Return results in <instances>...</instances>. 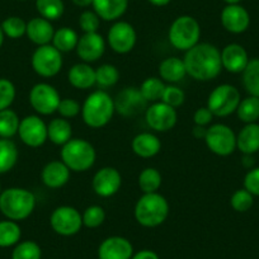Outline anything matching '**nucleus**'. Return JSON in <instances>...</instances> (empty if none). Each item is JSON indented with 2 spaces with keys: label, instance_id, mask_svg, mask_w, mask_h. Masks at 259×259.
<instances>
[{
  "label": "nucleus",
  "instance_id": "1",
  "mask_svg": "<svg viewBox=\"0 0 259 259\" xmlns=\"http://www.w3.org/2000/svg\"><path fill=\"white\" fill-rule=\"evenodd\" d=\"M187 75L197 81H210L218 78L223 70L221 51L215 45L198 42L186 51L183 57Z\"/></svg>",
  "mask_w": 259,
  "mask_h": 259
},
{
  "label": "nucleus",
  "instance_id": "2",
  "mask_svg": "<svg viewBox=\"0 0 259 259\" xmlns=\"http://www.w3.org/2000/svg\"><path fill=\"white\" fill-rule=\"evenodd\" d=\"M37 200L33 192L21 187H11L0 194V212L8 220L23 221L33 213Z\"/></svg>",
  "mask_w": 259,
  "mask_h": 259
},
{
  "label": "nucleus",
  "instance_id": "3",
  "mask_svg": "<svg viewBox=\"0 0 259 259\" xmlns=\"http://www.w3.org/2000/svg\"><path fill=\"white\" fill-rule=\"evenodd\" d=\"M114 99L104 91H94L89 94L81 106V118L91 128H102L113 117Z\"/></svg>",
  "mask_w": 259,
  "mask_h": 259
},
{
  "label": "nucleus",
  "instance_id": "4",
  "mask_svg": "<svg viewBox=\"0 0 259 259\" xmlns=\"http://www.w3.org/2000/svg\"><path fill=\"white\" fill-rule=\"evenodd\" d=\"M169 210V202L160 193H144L136 202L134 215L139 225L151 229L164 224Z\"/></svg>",
  "mask_w": 259,
  "mask_h": 259
},
{
  "label": "nucleus",
  "instance_id": "5",
  "mask_svg": "<svg viewBox=\"0 0 259 259\" xmlns=\"http://www.w3.org/2000/svg\"><path fill=\"white\" fill-rule=\"evenodd\" d=\"M61 160L71 171L83 173L94 165L97 151L89 141L84 139H71L61 146Z\"/></svg>",
  "mask_w": 259,
  "mask_h": 259
},
{
  "label": "nucleus",
  "instance_id": "6",
  "mask_svg": "<svg viewBox=\"0 0 259 259\" xmlns=\"http://www.w3.org/2000/svg\"><path fill=\"white\" fill-rule=\"evenodd\" d=\"M201 27L197 19L191 16H181L173 21L168 32V39L178 51H188L200 42Z\"/></svg>",
  "mask_w": 259,
  "mask_h": 259
},
{
  "label": "nucleus",
  "instance_id": "7",
  "mask_svg": "<svg viewBox=\"0 0 259 259\" xmlns=\"http://www.w3.org/2000/svg\"><path fill=\"white\" fill-rule=\"evenodd\" d=\"M241 101L240 92L231 84H220L210 93L207 108L215 117H228L235 113Z\"/></svg>",
  "mask_w": 259,
  "mask_h": 259
},
{
  "label": "nucleus",
  "instance_id": "8",
  "mask_svg": "<svg viewBox=\"0 0 259 259\" xmlns=\"http://www.w3.org/2000/svg\"><path fill=\"white\" fill-rule=\"evenodd\" d=\"M31 65L37 75L42 78H54L61 71L64 65L62 54L51 44L38 46L32 54Z\"/></svg>",
  "mask_w": 259,
  "mask_h": 259
},
{
  "label": "nucleus",
  "instance_id": "9",
  "mask_svg": "<svg viewBox=\"0 0 259 259\" xmlns=\"http://www.w3.org/2000/svg\"><path fill=\"white\" fill-rule=\"evenodd\" d=\"M206 146L218 156H229L236 150V135L225 123H213L207 127Z\"/></svg>",
  "mask_w": 259,
  "mask_h": 259
},
{
  "label": "nucleus",
  "instance_id": "10",
  "mask_svg": "<svg viewBox=\"0 0 259 259\" xmlns=\"http://www.w3.org/2000/svg\"><path fill=\"white\" fill-rule=\"evenodd\" d=\"M50 225L57 235L73 236L83 228V219L73 206H59L50 216Z\"/></svg>",
  "mask_w": 259,
  "mask_h": 259
},
{
  "label": "nucleus",
  "instance_id": "11",
  "mask_svg": "<svg viewBox=\"0 0 259 259\" xmlns=\"http://www.w3.org/2000/svg\"><path fill=\"white\" fill-rule=\"evenodd\" d=\"M60 97L59 92L49 83H37L29 91V104L41 116H50L57 112Z\"/></svg>",
  "mask_w": 259,
  "mask_h": 259
},
{
  "label": "nucleus",
  "instance_id": "12",
  "mask_svg": "<svg viewBox=\"0 0 259 259\" xmlns=\"http://www.w3.org/2000/svg\"><path fill=\"white\" fill-rule=\"evenodd\" d=\"M136 41H138V34L133 24H130L128 22H116L112 24L107 33V44L109 45L112 51L119 55L133 51Z\"/></svg>",
  "mask_w": 259,
  "mask_h": 259
},
{
  "label": "nucleus",
  "instance_id": "13",
  "mask_svg": "<svg viewBox=\"0 0 259 259\" xmlns=\"http://www.w3.org/2000/svg\"><path fill=\"white\" fill-rule=\"evenodd\" d=\"M177 119H178L177 109L161 101L151 103L145 111L146 124L156 133L170 131L177 124Z\"/></svg>",
  "mask_w": 259,
  "mask_h": 259
},
{
  "label": "nucleus",
  "instance_id": "14",
  "mask_svg": "<svg viewBox=\"0 0 259 259\" xmlns=\"http://www.w3.org/2000/svg\"><path fill=\"white\" fill-rule=\"evenodd\" d=\"M17 135L24 145L29 148H39L49 140L47 123L37 114H29L21 119Z\"/></svg>",
  "mask_w": 259,
  "mask_h": 259
},
{
  "label": "nucleus",
  "instance_id": "15",
  "mask_svg": "<svg viewBox=\"0 0 259 259\" xmlns=\"http://www.w3.org/2000/svg\"><path fill=\"white\" fill-rule=\"evenodd\" d=\"M114 108L122 117H136L145 113L148 102L141 94L140 89L135 87L123 88L114 99Z\"/></svg>",
  "mask_w": 259,
  "mask_h": 259
},
{
  "label": "nucleus",
  "instance_id": "16",
  "mask_svg": "<svg viewBox=\"0 0 259 259\" xmlns=\"http://www.w3.org/2000/svg\"><path fill=\"white\" fill-rule=\"evenodd\" d=\"M122 186V176L113 166H103L94 174L92 187L97 196L108 198L114 196Z\"/></svg>",
  "mask_w": 259,
  "mask_h": 259
},
{
  "label": "nucleus",
  "instance_id": "17",
  "mask_svg": "<svg viewBox=\"0 0 259 259\" xmlns=\"http://www.w3.org/2000/svg\"><path fill=\"white\" fill-rule=\"evenodd\" d=\"M75 51L81 61L91 64L103 56L106 51V39L98 32L84 33L83 36L79 37Z\"/></svg>",
  "mask_w": 259,
  "mask_h": 259
},
{
  "label": "nucleus",
  "instance_id": "18",
  "mask_svg": "<svg viewBox=\"0 0 259 259\" xmlns=\"http://www.w3.org/2000/svg\"><path fill=\"white\" fill-rule=\"evenodd\" d=\"M220 19L224 28L234 34H240L245 32L250 24V16L248 11L240 4L226 6L221 12Z\"/></svg>",
  "mask_w": 259,
  "mask_h": 259
},
{
  "label": "nucleus",
  "instance_id": "19",
  "mask_svg": "<svg viewBox=\"0 0 259 259\" xmlns=\"http://www.w3.org/2000/svg\"><path fill=\"white\" fill-rule=\"evenodd\" d=\"M133 255V244L123 236H109L98 246V259H131Z\"/></svg>",
  "mask_w": 259,
  "mask_h": 259
},
{
  "label": "nucleus",
  "instance_id": "20",
  "mask_svg": "<svg viewBox=\"0 0 259 259\" xmlns=\"http://www.w3.org/2000/svg\"><path fill=\"white\" fill-rule=\"evenodd\" d=\"M249 62L246 50L239 44H229L221 51L223 69L231 74L243 73Z\"/></svg>",
  "mask_w": 259,
  "mask_h": 259
},
{
  "label": "nucleus",
  "instance_id": "21",
  "mask_svg": "<svg viewBox=\"0 0 259 259\" xmlns=\"http://www.w3.org/2000/svg\"><path fill=\"white\" fill-rule=\"evenodd\" d=\"M71 170L65 165L62 160L49 161L41 171L42 183L51 189H57L64 187L70 179Z\"/></svg>",
  "mask_w": 259,
  "mask_h": 259
},
{
  "label": "nucleus",
  "instance_id": "22",
  "mask_svg": "<svg viewBox=\"0 0 259 259\" xmlns=\"http://www.w3.org/2000/svg\"><path fill=\"white\" fill-rule=\"evenodd\" d=\"M54 33L55 29L51 22L42 18V17L32 18L27 23V37L29 38V41L37 45V47L51 44L52 38H54Z\"/></svg>",
  "mask_w": 259,
  "mask_h": 259
},
{
  "label": "nucleus",
  "instance_id": "23",
  "mask_svg": "<svg viewBox=\"0 0 259 259\" xmlns=\"http://www.w3.org/2000/svg\"><path fill=\"white\" fill-rule=\"evenodd\" d=\"M68 80L71 87L80 91L92 88L96 85V69L88 62H78L69 69Z\"/></svg>",
  "mask_w": 259,
  "mask_h": 259
},
{
  "label": "nucleus",
  "instance_id": "24",
  "mask_svg": "<svg viewBox=\"0 0 259 259\" xmlns=\"http://www.w3.org/2000/svg\"><path fill=\"white\" fill-rule=\"evenodd\" d=\"M133 151L143 159H150L158 155L161 150V141L155 134L140 133L133 139Z\"/></svg>",
  "mask_w": 259,
  "mask_h": 259
},
{
  "label": "nucleus",
  "instance_id": "25",
  "mask_svg": "<svg viewBox=\"0 0 259 259\" xmlns=\"http://www.w3.org/2000/svg\"><path fill=\"white\" fill-rule=\"evenodd\" d=\"M159 78L164 83L177 84L183 80L187 75L186 65H184L183 59L177 56H170L164 59L159 64Z\"/></svg>",
  "mask_w": 259,
  "mask_h": 259
},
{
  "label": "nucleus",
  "instance_id": "26",
  "mask_svg": "<svg viewBox=\"0 0 259 259\" xmlns=\"http://www.w3.org/2000/svg\"><path fill=\"white\" fill-rule=\"evenodd\" d=\"M92 7L99 18L107 22H113L126 13L128 0H93Z\"/></svg>",
  "mask_w": 259,
  "mask_h": 259
},
{
  "label": "nucleus",
  "instance_id": "27",
  "mask_svg": "<svg viewBox=\"0 0 259 259\" xmlns=\"http://www.w3.org/2000/svg\"><path fill=\"white\" fill-rule=\"evenodd\" d=\"M236 149L244 155H253L259 151V124L246 123L236 135Z\"/></svg>",
  "mask_w": 259,
  "mask_h": 259
},
{
  "label": "nucleus",
  "instance_id": "28",
  "mask_svg": "<svg viewBox=\"0 0 259 259\" xmlns=\"http://www.w3.org/2000/svg\"><path fill=\"white\" fill-rule=\"evenodd\" d=\"M71 136H73V127L66 118L57 117L51 119L47 124V138L54 145L64 146L73 139Z\"/></svg>",
  "mask_w": 259,
  "mask_h": 259
},
{
  "label": "nucleus",
  "instance_id": "29",
  "mask_svg": "<svg viewBox=\"0 0 259 259\" xmlns=\"http://www.w3.org/2000/svg\"><path fill=\"white\" fill-rule=\"evenodd\" d=\"M78 42L79 36L75 29L70 28V27H61L55 31L51 45L61 54H64V52L74 51L78 46Z\"/></svg>",
  "mask_w": 259,
  "mask_h": 259
},
{
  "label": "nucleus",
  "instance_id": "30",
  "mask_svg": "<svg viewBox=\"0 0 259 259\" xmlns=\"http://www.w3.org/2000/svg\"><path fill=\"white\" fill-rule=\"evenodd\" d=\"M18 149L11 139H0V174H6L16 166Z\"/></svg>",
  "mask_w": 259,
  "mask_h": 259
},
{
  "label": "nucleus",
  "instance_id": "31",
  "mask_svg": "<svg viewBox=\"0 0 259 259\" xmlns=\"http://www.w3.org/2000/svg\"><path fill=\"white\" fill-rule=\"evenodd\" d=\"M22 230L18 223L12 220L0 221V248H11L21 240Z\"/></svg>",
  "mask_w": 259,
  "mask_h": 259
},
{
  "label": "nucleus",
  "instance_id": "32",
  "mask_svg": "<svg viewBox=\"0 0 259 259\" xmlns=\"http://www.w3.org/2000/svg\"><path fill=\"white\" fill-rule=\"evenodd\" d=\"M166 84L161 80L158 76H150V78L145 79L140 85V92L145 101L148 103H155V102H160L161 97H163L164 91H165Z\"/></svg>",
  "mask_w": 259,
  "mask_h": 259
},
{
  "label": "nucleus",
  "instance_id": "33",
  "mask_svg": "<svg viewBox=\"0 0 259 259\" xmlns=\"http://www.w3.org/2000/svg\"><path fill=\"white\" fill-rule=\"evenodd\" d=\"M243 85L249 96L259 98V59L249 60L243 73Z\"/></svg>",
  "mask_w": 259,
  "mask_h": 259
},
{
  "label": "nucleus",
  "instance_id": "34",
  "mask_svg": "<svg viewBox=\"0 0 259 259\" xmlns=\"http://www.w3.org/2000/svg\"><path fill=\"white\" fill-rule=\"evenodd\" d=\"M238 118L244 123H254L259 119V98L249 96L241 99L236 109Z\"/></svg>",
  "mask_w": 259,
  "mask_h": 259
},
{
  "label": "nucleus",
  "instance_id": "35",
  "mask_svg": "<svg viewBox=\"0 0 259 259\" xmlns=\"http://www.w3.org/2000/svg\"><path fill=\"white\" fill-rule=\"evenodd\" d=\"M161 182H163V178H161L160 171L156 168H153V166H148V168L143 169L141 173L139 174L138 183L143 193H155V192H158V189L161 186Z\"/></svg>",
  "mask_w": 259,
  "mask_h": 259
},
{
  "label": "nucleus",
  "instance_id": "36",
  "mask_svg": "<svg viewBox=\"0 0 259 259\" xmlns=\"http://www.w3.org/2000/svg\"><path fill=\"white\" fill-rule=\"evenodd\" d=\"M21 118L13 109L0 111V139H12L18 134Z\"/></svg>",
  "mask_w": 259,
  "mask_h": 259
},
{
  "label": "nucleus",
  "instance_id": "37",
  "mask_svg": "<svg viewBox=\"0 0 259 259\" xmlns=\"http://www.w3.org/2000/svg\"><path fill=\"white\" fill-rule=\"evenodd\" d=\"M36 9L42 18L47 21H57L65 12L62 0H36Z\"/></svg>",
  "mask_w": 259,
  "mask_h": 259
},
{
  "label": "nucleus",
  "instance_id": "38",
  "mask_svg": "<svg viewBox=\"0 0 259 259\" xmlns=\"http://www.w3.org/2000/svg\"><path fill=\"white\" fill-rule=\"evenodd\" d=\"M119 80L118 69L112 64H102L96 69V84L101 88H111Z\"/></svg>",
  "mask_w": 259,
  "mask_h": 259
},
{
  "label": "nucleus",
  "instance_id": "39",
  "mask_svg": "<svg viewBox=\"0 0 259 259\" xmlns=\"http://www.w3.org/2000/svg\"><path fill=\"white\" fill-rule=\"evenodd\" d=\"M42 250L41 246L33 240L19 241L14 245L12 251V259H41Z\"/></svg>",
  "mask_w": 259,
  "mask_h": 259
},
{
  "label": "nucleus",
  "instance_id": "40",
  "mask_svg": "<svg viewBox=\"0 0 259 259\" xmlns=\"http://www.w3.org/2000/svg\"><path fill=\"white\" fill-rule=\"evenodd\" d=\"M81 219H83V226L88 229H97L103 225L106 221V211L102 206L92 205L84 210Z\"/></svg>",
  "mask_w": 259,
  "mask_h": 259
},
{
  "label": "nucleus",
  "instance_id": "41",
  "mask_svg": "<svg viewBox=\"0 0 259 259\" xmlns=\"http://www.w3.org/2000/svg\"><path fill=\"white\" fill-rule=\"evenodd\" d=\"M0 27H2L7 37L17 39L26 34L27 22H24L21 17H8V18L4 19Z\"/></svg>",
  "mask_w": 259,
  "mask_h": 259
},
{
  "label": "nucleus",
  "instance_id": "42",
  "mask_svg": "<svg viewBox=\"0 0 259 259\" xmlns=\"http://www.w3.org/2000/svg\"><path fill=\"white\" fill-rule=\"evenodd\" d=\"M254 203V196L245 188L238 189L231 194L230 205L236 212H246L251 208Z\"/></svg>",
  "mask_w": 259,
  "mask_h": 259
},
{
  "label": "nucleus",
  "instance_id": "43",
  "mask_svg": "<svg viewBox=\"0 0 259 259\" xmlns=\"http://www.w3.org/2000/svg\"><path fill=\"white\" fill-rule=\"evenodd\" d=\"M16 96V85L9 79L0 78V111L11 108Z\"/></svg>",
  "mask_w": 259,
  "mask_h": 259
},
{
  "label": "nucleus",
  "instance_id": "44",
  "mask_svg": "<svg viewBox=\"0 0 259 259\" xmlns=\"http://www.w3.org/2000/svg\"><path fill=\"white\" fill-rule=\"evenodd\" d=\"M184 101H186V93H184L183 89L177 87L176 84H168L165 87V91L161 97V102L177 109L184 103Z\"/></svg>",
  "mask_w": 259,
  "mask_h": 259
},
{
  "label": "nucleus",
  "instance_id": "45",
  "mask_svg": "<svg viewBox=\"0 0 259 259\" xmlns=\"http://www.w3.org/2000/svg\"><path fill=\"white\" fill-rule=\"evenodd\" d=\"M99 26H101V18L94 11H85L79 17V27L84 33L98 32Z\"/></svg>",
  "mask_w": 259,
  "mask_h": 259
},
{
  "label": "nucleus",
  "instance_id": "46",
  "mask_svg": "<svg viewBox=\"0 0 259 259\" xmlns=\"http://www.w3.org/2000/svg\"><path fill=\"white\" fill-rule=\"evenodd\" d=\"M60 116L62 118H74L78 114H80L81 112V106L78 101L73 98H64L60 101L59 108H57Z\"/></svg>",
  "mask_w": 259,
  "mask_h": 259
},
{
  "label": "nucleus",
  "instance_id": "47",
  "mask_svg": "<svg viewBox=\"0 0 259 259\" xmlns=\"http://www.w3.org/2000/svg\"><path fill=\"white\" fill-rule=\"evenodd\" d=\"M244 188L259 197V166L251 168L244 177Z\"/></svg>",
  "mask_w": 259,
  "mask_h": 259
},
{
  "label": "nucleus",
  "instance_id": "48",
  "mask_svg": "<svg viewBox=\"0 0 259 259\" xmlns=\"http://www.w3.org/2000/svg\"><path fill=\"white\" fill-rule=\"evenodd\" d=\"M213 117L215 116H213L212 112H211L207 107H200V108L196 109V112H194L193 114L194 124L206 127L208 126V124H211Z\"/></svg>",
  "mask_w": 259,
  "mask_h": 259
},
{
  "label": "nucleus",
  "instance_id": "49",
  "mask_svg": "<svg viewBox=\"0 0 259 259\" xmlns=\"http://www.w3.org/2000/svg\"><path fill=\"white\" fill-rule=\"evenodd\" d=\"M131 259H160L158 254L154 250L150 249H143V250L138 251V253H134L133 258Z\"/></svg>",
  "mask_w": 259,
  "mask_h": 259
},
{
  "label": "nucleus",
  "instance_id": "50",
  "mask_svg": "<svg viewBox=\"0 0 259 259\" xmlns=\"http://www.w3.org/2000/svg\"><path fill=\"white\" fill-rule=\"evenodd\" d=\"M206 133H207V127L197 126V124H194L193 130H192V135H193L196 139H198V140H201V139L205 140Z\"/></svg>",
  "mask_w": 259,
  "mask_h": 259
},
{
  "label": "nucleus",
  "instance_id": "51",
  "mask_svg": "<svg viewBox=\"0 0 259 259\" xmlns=\"http://www.w3.org/2000/svg\"><path fill=\"white\" fill-rule=\"evenodd\" d=\"M73 3L76 7H80V8H88V7L92 6L93 0H73Z\"/></svg>",
  "mask_w": 259,
  "mask_h": 259
},
{
  "label": "nucleus",
  "instance_id": "52",
  "mask_svg": "<svg viewBox=\"0 0 259 259\" xmlns=\"http://www.w3.org/2000/svg\"><path fill=\"white\" fill-rule=\"evenodd\" d=\"M148 2L155 7H165L170 3L171 0H148Z\"/></svg>",
  "mask_w": 259,
  "mask_h": 259
},
{
  "label": "nucleus",
  "instance_id": "53",
  "mask_svg": "<svg viewBox=\"0 0 259 259\" xmlns=\"http://www.w3.org/2000/svg\"><path fill=\"white\" fill-rule=\"evenodd\" d=\"M4 37H6V34H4L3 29H2V27H0V49H2V46H3L4 44Z\"/></svg>",
  "mask_w": 259,
  "mask_h": 259
},
{
  "label": "nucleus",
  "instance_id": "54",
  "mask_svg": "<svg viewBox=\"0 0 259 259\" xmlns=\"http://www.w3.org/2000/svg\"><path fill=\"white\" fill-rule=\"evenodd\" d=\"M228 6H230V4H239L241 2V0H224Z\"/></svg>",
  "mask_w": 259,
  "mask_h": 259
},
{
  "label": "nucleus",
  "instance_id": "55",
  "mask_svg": "<svg viewBox=\"0 0 259 259\" xmlns=\"http://www.w3.org/2000/svg\"><path fill=\"white\" fill-rule=\"evenodd\" d=\"M0 194H2V184H0Z\"/></svg>",
  "mask_w": 259,
  "mask_h": 259
},
{
  "label": "nucleus",
  "instance_id": "56",
  "mask_svg": "<svg viewBox=\"0 0 259 259\" xmlns=\"http://www.w3.org/2000/svg\"><path fill=\"white\" fill-rule=\"evenodd\" d=\"M21 2H26V0H21Z\"/></svg>",
  "mask_w": 259,
  "mask_h": 259
}]
</instances>
